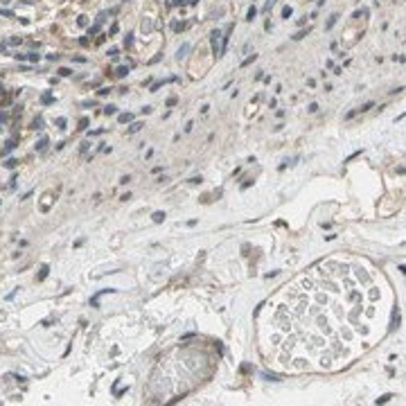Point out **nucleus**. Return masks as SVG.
<instances>
[{"label": "nucleus", "mask_w": 406, "mask_h": 406, "mask_svg": "<svg viewBox=\"0 0 406 406\" xmlns=\"http://www.w3.org/2000/svg\"><path fill=\"white\" fill-rule=\"evenodd\" d=\"M126 72H129V68H126V66H120V68H117V77H126Z\"/></svg>", "instance_id": "9"}, {"label": "nucleus", "mask_w": 406, "mask_h": 406, "mask_svg": "<svg viewBox=\"0 0 406 406\" xmlns=\"http://www.w3.org/2000/svg\"><path fill=\"white\" fill-rule=\"evenodd\" d=\"M41 124H43V122H41V117H39V120H34V124H32V126H34V129H43Z\"/></svg>", "instance_id": "22"}, {"label": "nucleus", "mask_w": 406, "mask_h": 406, "mask_svg": "<svg viewBox=\"0 0 406 406\" xmlns=\"http://www.w3.org/2000/svg\"><path fill=\"white\" fill-rule=\"evenodd\" d=\"M47 273H50V266H47V264H43V266H41V271H39V275H36V280H45V278H47Z\"/></svg>", "instance_id": "2"}, {"label": "nucleus", "mask_w": 406, "mask_h": 406, "mask_svg": "<svg viewBox=\"0 0 406 406\" xmlns=\"http://www.w3.org/2000/svg\"><path fill=\"white\" fill-rule=\"evenodd\" d=\"M210 36H212L210 41H212V50H214V54H217V56H221V47H219V36H221V32H219V30H214Z\"/></svg>", "instance_id": "1"}, {"label": "nucleus", "mask_w": 406, "mask_h": 406, "mask_svg": "<svg viewBox=\"0 0 406 406\" xmlns=\"http://www.w3.org/2000/svg\"><path fill=\"white\" fill-rule=\"evenodd\" d=\"M291 14H293V9H291L289 5H286V7L282 9V18H291Z\"/></svg>", "instance_id": "11"}, {"label": "nucleus", "mask_w": 406, "mask_h": 406, "mask_svg": "<svg viewBox=\"0 0 406 406\" xmlns=\"http://www.w3.org/2000/svg\"><path fill=\"white\" fill-rule=\"evenodd\" d=\"M56 126H59V129H66V117H59V120H56Z\"/></svg>", "instance_id": "17"}, {"label": "nucleus", "mask_w": 406, "mask_h": 406, "mask_svg": "<svg viewBox=\"0 0 406 406\" xmlns=\"http://www.w3.org/2000/svg\"><path fill=\"white\" fill-rule=\"evenodd\" d=\"M117 120H120V122L124 124V122H131V120H133V115H131V113H122V115L117 117Z\"/></svg>", "instance_id": "6"}, {"label": "nucleus", "mask_w": 406, "mask_h": 406, "mask_svg": "<svg viewBox=\"0 0 406 406\" xmlns=\"http://www.w3.org/2000/svg\"><path fill=\"white\" fill-rule=\"evenodd\" d=\"M176 102H178V99H176V97H169V99H167V106H174Z\"/></svg>", "instance_id": "23"}, {"label": "nucleus", "mask_w": 406, "mask_h": 406, "mask_svg": "<svg viewBox=\"0 0 406 406\" xmlns=\"http://www.w3.org/2000/svg\"><path fill=\"white\" fill-rule=\"evenodd\" d=\"M131 41H133V34H126V39H124V45H131Z\"/></svg>", "instance_id": "20"}, {"label": "nucleus", "mask_w": 406, "mask_h": 406, "mask_svg": "<svg viewBox=\"0 0 406 406\" xmlns=\"http://www.w3.org/2000/svg\"><path fill=\"white\" fill-rule=\"evenodd\" d=\"M316 111H318V104L312 102V104H309V113H316Z\"/></svg>", "instance_id": "18"}, {"label": "nucleus", "mask_w": 406, "mask_h": 406, "mask_svg": "<svg viewBox=\"0 0 406 406\" xmlns=\"http://www.w3.org/2000/svg\"><path fill=\"white\" fill-rule=\"evenodd\" d=\"M162 219H165V212H154V221L156 223H160Z\"/></svg>", "instance_id": "14"}, {"label": "nucleus", "mask_w": 406, "mask_h": 406, "mask_svg": "<svg viewBox=\"0 0 406 406\" xmlns=\"http://www.w3.org/2000/svg\"><path fill=\"white\" fill-rule=\"evenodd\" d=\"M59 75H61V77H70L72 70H70V68H59Z\"/></svg>", "instance_id": "12"}, {"label": "nucleus", "mask_w": 406, "mask_h": 406, "mask_svg": "<svg viewBox=\"0 0 406 406\" xmlns=\"http://www.w3.org/2000/svg\"><path fill=\"white\" fill-rule=\"evenodd\" d=\"M117 111V106H113V104H108V106H104V113L106 115H113V113Z\"/></svg>", "instance_id": "8"}, {"label": "nucleus", "mask_w": 406, "mask_h": 406, "mask_svg": "<svg viewBox=\"0 0 406 406\" xmlns=\"http://www.w3.org/2000/svg\"><path fill=\"white\" fill-rule=\"evenodd\" d=\"M27 59H30V61H39V59H41V56H39V54H34V52H32V54H30V56H27Z\"/></svg>", "instance_id": "24"}, {"label": "nucleus", "mask_w": 406, "mask_h": 406, "mask_svg": "<svg viewBox=\"0 0 406 406\" xmlns=\"http://www.w3.org/2000/svg\"><path fill=\"white\" fill-rule=\"evenodd\" d=\"M187 2H190V5H197V2H199V0H187Z\"/></svg>", "instance_id": "26"}, {"label": "nucleus", "mask_w": 406, "mask_h": 406, "mask_svg": "<svg viewBox=\"0 0 406 406\" xmlns=\"http://www.w3.org/2000/svg\"><path fill=\"white\" fill-rule=\"evenodd\" d=\"M255 59H257V54H253V56H248V59H246V61H244V63H241V66H248V63H253V61H255Z\"/></svg>", "instance_id": "19"}, {"label": "nucleus", "mask_w": 406, "mask_h": 406, "mask_svg": "<svg viewBox=\"0 0 406 406\" xmlns=\"http://www.w3.org/2000/svg\"><path fill=\"white\" fill-rule=\"evenodd\" d=\"M185 52H187V45H181V47H178V52H176V59H183V56H185Z\"/></svg>", "instance_id": "7"}, {"label": "nucleus", "mask_w": 406, "mask_h": 406, "mask_svg": "<svg viewBox=\"0 0 406 406\" xmlns=\"http://www.w3.org/2000/svg\"><path fill=\"white\" fill-rule=\"evenodd\" d=\"M307 34H309V27H307V32H305V30H302V32H298V34L293 36V41H300V39H305Z\"/></svg>", "instance_id": "13"}, {"label": "nucleus", "mask_w": 406, "mask_h": 406, "mask_svg": "<svg viewBox=\"0 0 406 406\" xmlns=\"http://www.w3.org/2000/svg\"><path fill=\"white\" fill-rule=\"evenodd\" d=\"M5 165H7V167H9V169H14V167H16V165H18V160H16V158H9L7 162H5Z\"/></svg>", "instance_id": "15"}, {"label": "nucleus", "mask_w": 406, "mask_h": 406, "mask_svg": "<svg viewBox=\"0 0 406 406\" xmlns=\"http://www.w3.org/2000/svg\"><path fill=\"white\" fill-rule=\"evenodd\" d=\"M336 18H338V14H334V16H329V21L325 23V30H332V27H334V23H336Z\"/></svg>", "instance_id": "4"}, {"label": "nucleus", "mask_w": 406, "mask_h": 406, "mask_svg": "<svg viewBox=\"0 0 406 406\" xmlns=\"http://www.w3.org/2000/svg\"><path fill=\"white\" fill-rule=\"evenodd\" d=\"M86 124H88V117H81V122H79V129H86Z\"/></svg>", "instance_id": "21"}, {"label": "nucleus", "mask_w": 406, "mask_h": 406, "mask_svg": "<svg viewBox=\"0 0 406 406\" xmlns=\"http://www.w3.org/2000/svg\"><path fill=\"white\" fill-rule=\"evenodd\" d=\"M255 16H257V9H255V7H251V9H248V14H246V21H248V23H253V21H255Z\"/></svg>", "instance_id": "3"}, {"label": "nucleus", "mask_w": 406, "mask_h": 406, "mask_svg": "<svg viewBox=\"0 0 406 406\" xmlns=\"http://www.w3.org/2000/svg\"><path fill=\"white\" fill-rule=\"evenodd\" d=\"M185 27H187L185 23H174V32H181V30H185Z\"/></svg>", "instance_id": "16"}, {"label": "nucleus", "mask_w": 406, "mask_h": 406, "mask_svg": "<svg viewBox=\"0 0 406 406\" xmlns=\"http://www.w3.org/2000/svg\"><path fill=\"white\" fill-rule=\"evenodd\" d=\"M142 126H145L142 122H136V124H131V126H129V133H136V131H140Z\"/></svg>", "instance_id": "5"}, {"label": "nucleus", "mask_w": 406, "mask_h": 406, "mask_svg": "<svg viewBox=\"0 0 406 406\" xmlns=\"http://www.w3.org/2000/svg\"><path fill=\"white\" fill-rule=\"evenodd\" d=\"M45 145H47V140H45V138H41V140L36 142V151H43V149H45Z\"/></svg>", "instance_id": "10"}, {"label": "nucleus", "mask_w": 406, "mask_h": 406, "mask_svg": "<svg viewBox=\"0 0 406 406\" xmlns=\"http://www.w3.org/2000/svg\"><path fill=\"white\" fill-rule=\"evenodd\" d=\"M7 122V113H0V124H5Z\"/></svg>", "instance_id": "25"}]
</instances>
